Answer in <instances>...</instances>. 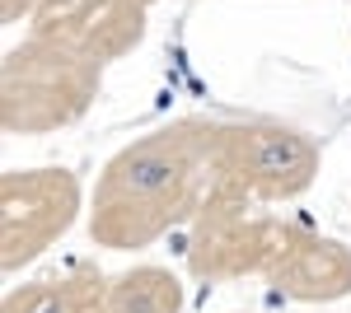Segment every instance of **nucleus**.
Here are the masks:
<instances>
[{
  "label": "nucleus",
  "mask_w": 351,
  "mask_h": 313,
  "mask_svg": "<svg viewBox=\"0 0 351 313\" xmlns=\"http://www.w3.org/2000/svg\"><path fill=\"white\" fill-rule=\"evenodd\" d=\"M211 131L206 117H178L122 145L94 183L89 238L136 253L192 220L211 192Z\"/></svg>",
  "instance_id": "nucleus-1"
},
{
  "label": "nucleus",
  "mask_w": 351,
  "mask_h": 313,
  "mask_svg": "<svg viewBox=\"0 0 351 313\" xmlns=\"http://www.w3.org/2000/svg\"><path fill=\"white\" fill-rule=\"evenodd\" d=\"M286 225L291 220L263 215L258 201L211 183V192H206V201L192 215V229H188V271L197 281L267 276L281 243H286Z\"/></svg>",
  "instance_id": "nucleus-4"
},
{
  "label": "nucleus",
  "mask_w": 351,
  "mask_h": 313,
  "mask_svg": "<svg viewBox=\"0 0 351 313\" xmlns=\"http://www.w3.org/2000/svg\"><path fill=\"white\" fill-rule=\"evenodd\" d=\"M104 89V66L66 42L28 33L0 61V127L10 136H47L80 122Z\"/></svg>",
  "instance_id": "nucleus-2"
},
{
  "label": "nucleus",
  "mask_w": 351,
  "mask_h": 313,
  "mask_svg": "<svg viewBox=\"0 0 351 313\" xmlns=\"http://www.w3.org/2000/svg\"><path fill=\"white\" fill-rule=\"evenodd\" d=\"M150 5L155 0H43L38 14L28 19V33L66 42L108 66L141 47Z\"/></svg>",
  "instance_id": "nucleus-6"
},
{
  "label": "nucleus",
  "mask_w": 351,
  "mask_h": 313,
  "mask_svg": "<svg viewBox=\"0 0 351 313\" xmlns=\"http://www.w3.org/2000/svg\"><path fill=\"white\" fill-rule=\"evenodd\" d=\"M0 313H108V276L89 266L38 276L10 290Z\"/></svg>",
  "instance_id": "nucleus-8"
},
{
  "label": "nucleus",
  "mask_w": 351,
  "mask_h": 313,
  "mask_svg": "<svg viewBox=\"0 0 351 313\" xmlns=\"http://www.w3.org/2000/svg\"><path fill=\"white\" fill-rule=\"evenodd\" d=\"M319 168H324V150L300 127L271 117H243V122H216L211 131V183L258 206H281L304 197Z\"/></svg>",
  "instance_id": "nucleus-3"
},
{
  "label": "nucleus",
  "mask_w": 351,
  "mask_h": 313,
  "mask_svg": "<svg viewBox=\"0 0 351 313\" xmlns=\"http://www.w3.org/2000/svg\"><path fill=\"white\" fill-rule=\"evenodd\" d=\"M43 0H0V19L5 24H19V19H33Z\"/></svg>",
  "instance_id": "nucleus-10"
},
{
  "label": "nucleus",
  "mask_w": 351,
  "mask_h": 313,
  "mask_svg": "<svg viewBox=\"0 0 351 313\" xmlns=\"http://www.w3.org/2000/svg\"><path fill=\"white\" fill-rule=\"evenodd\" d=\"M267 286L295 304H332L351 295V248L309 225H286V243L271 262Z\"/></svg>",
  "instance_id": "nucleus-7"
},
{
  "label": "nucleus",
  "mask_w": 351,
  "mask_h": 313,
  "mask_svg": "<svg viewBox=\"0 0 351 313\" xmlns=\"http://www.w3.org/2000/svg\"><path fill=\"white\" fill-rule=\"evenodd\" d=\"M108 313H183V286L169 266H132L108 276Z\"/></svg>",
  "instance_id": "nucleus-9"
},
{
  "label": "nucleus",
  "mask_w": 351,
  "mask_h": 313,
  "mask_svg": "<svg viewBox=\"0 0 351 313\" xmlns=\"http://www.w3.org/2000/svg\"><path fill=\"white\" fill-rule=\"evenodd\" d=\"M84 187L71 168H10L0 178V266L14 276L75 225Z\"/></svg>",
  "instance_id": "nucleus-5"
}]
</instances>
